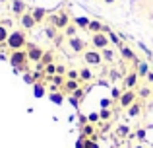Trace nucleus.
<instances>
[{"instance_id": "1", "label": "nucleus", "mask_w": 153, "mask_h": 148, "mask_svg": "<svg viewBox=\"0 0 153 148\" xmlns=\"http://www.w3.org/2000/svg\"><path fill=\"white\" fill-rule=\"evenodd\" d=\"M8 62L14 66L16 72H29V59H27V51H25V49L10 51Z\"/></svg>"}, {"instance_id": "2", "label": "nucleus", "mask_w": 153, "mask_h": 148, "mask_svg": "<svg viewBox=\"0 0 153 148\" xmlns=\"http://www.w3.org/2000/svg\"><path fill=\"white\" fill-rule=\"evenodd\" d=\"M6 47L10 51H19V49H25L27 47V35L23 29H12L10 35H8V41Z\"/></svg>"}, {"instance_id": "3", "label": "nucleus", "mask_w": 153, "mask_h": 148, "mask_svg": "<svg viewBox=\"0 0 153 148\" xmlns=\"http://www.w3.org/2000/svg\"><path fill=\"white\" fill-rule=\"evenodd\" d=\"M47 22H49V26H54L58 31H64L72 23V18H70V14H68V12L58 10V12H54V14L47 16Z\"/></svg>"}, {"instance_id": "4", "label": "nucleus", "mask_w": 153, "mask_h": 148, "mask_svg": "<svg viewBox=\"0 0 153 148\" xmlns=\"http://www.w3.org/2000/svg\"><path fill=\"white\" fill-rule=\"evenodd\" d=\"M83 61H85L87 66H99V65H103L101 51H97V49H85V51H83Z\"/></svg>"}, {"instance_id": "5", "label": "nucleus", "mask_w": 153, "mask_h": 148, "mask_svg": "<svg viewBox=\"0 0 153 148\" xmlns=\"http://www.w3.org/2000/svg\"><path fill=\"white\" fill-rule=\"evenodd\" d=\"M91 45H93V49L103 51V49H107V47L111 45V39H108L107 33L99 31V33H93V35H91Z\"/></svg>"}, {"instance_id": "6", "label": "nucleus", "mask_w": 153, "mask_h": 148, "mask_svg": "<svg viewBox=\"0 0 153 148\" xmlns=\"http://www.w3.org/2000/svg\"><path fill=\"white\" fill-rule=\"evenodd\" d=\"M136 101H138V94H136L134 90H122V95H120V99H118V105L122 107V109H128V107Z\"/></svg>"}, {"instance_id": "7", "label": "nucleus", "mask_w": 153, "mask_h": 148, "mask_svg": "<svg viewBox=\"0 0 153 148\" xmlns=\"http://www.w3.org/2000/svg\"><path fill=\"white\" fill-rule=\"evenodd\" d=\"M25 51H27V59H29V62H35V65H37V62H41L43 53H45V51H43L39 45H33V43H27Z\"/></svg>"}, {"instance_id": "8", "label": "nucleus", "mask_w": 153, "mask_h": 148, "mask_svg": "<svg viewBox=\"0 0 153 148\" xmlns=\"http://www.w3.org/2000/svg\"><path fill=\"white\" fill-rule=\"evenodd\" d=\"M138 82H140V76L136 70H132V72H128L126 76H124V80H122V90H134L136 86H138Z\"/></svg>"}, {"instance_id": "9", "label": "nucleus", "mask_w": 153, "mask_h": 148, "mask_svg": "<svg viewBox=\"0 0 153 148\" xmlns=\"http://www.w3.org/2000/svg\"><path fill=\"white\" fill-rule=\"evenodd\" d=\"M19 23H22V27L25 31H29V29H33L35 26H37V22H35V18H33V14H31L29 10L25 12L23 16H19Z\"/></svg>"}, {"instance_id": "10", "label": "nucleus", "mask_w": 153, "mask_h": 148, "mask_svg": "<svg viewBox=\"0 0 153 148\" xmlns=\"http://www.w3.org/2000/svg\"><path fill=\"white\" fill-rule=\"evenodd\" d=\"M79 86H82V82H79V80H68L66 78V82H64L62 88H60V92H62L64 95H72Z\"/></svg>"}, {"instance_id": "11", "label": "nucleus", "mask_w": 153, "mask_h": 148, "mask_svg": "<svg viewBox=\"0 0 153 148\" xmlns=\"http://www.w3.org/2000/svg\"><path fill=\"white\" fill-rule=\"evenodd\" d=\"M68 45H70V49L74 51V53H83V51H85V41L79 39L78 35H76V37H68Z\"/></svg>"}, {"instance_id": "12", "label": "nucleus", "mask_w": 153, "mask_h": 148, "mask_svg": "<svg viewBox=\"0 0 153 148\" xmlns=\"http://www.w3.org/2000/svg\"><path fill=\"white\" fill-rule=\"evenodd\" d=\"M12 12L16 16H23L27 12V4L23 0H12Z\"/></svg>"}, {"instance_id": "13", "label": "nucleus", "mask_w": 153, "mask_h": 148, "mask_svg": "<svg viewBox=\"0 0 153 148\" xmlns=\"http://www.w3.org/2000/svg\"><path fill=\"white\" fill-rule=\"evenodd\" d=\"M120 55H122V59H126V61L138 62V59H136V53H134V51H132L128 45H120Z\"/></svg>"}, {"instance_id": "14", "label": "nucleus", "mask_w": 153, "mask_h": 148, "mask_svg": "<svg viewBox=\"0 0 153 148\" xmlns=\"http://www.w3.org/2000/svg\"><path fill=\"white\" fill-rule=\"evenodd\" d=\"M31 14H33V18H35V22H37V23H41V22H45V20H47V10H45V8H33Z\"/></svg>"}, {"instance_id": "15", "label": "nucleus", "mask_w": 153, "mask_h": 148, "mask_svg": "<svg viewBox=\"0 0 153 148\" xmlns=\"http://www.w3.org/2000/svg\"><path fill=\"white\" fill-rule=\"evenodd\" d=\"M93 78V72H91L89 66H83V68H79V82H89V80Z\"/></svg>"}, {"instance_id": "16", "label": "nucleus", "mask_w": 153, "mask_h": 148, "mask_svg": "<svg viewBox=\"0 0 153 148\" xmlns=\"http://www.w3.org/2000/svg\"><path fill=\"white\" fill-rule=\"evenodd\" d=\"M126 113H128V117H138V115L142 113V103H140V101L132 103V105L126 109Z\"/></svg>"}, {"instance_id": "17", "label": "nucleus", "mask_w": 153, "mask_h": 148, "mask_svg": "<svg viewBox=\"0 0 153 148\" xmlns=\"http://www.w3.org/2000/svg\"><path fill=\"white\" fill-rule=\"evenodd\" d=\"M89 22H91V20H89V18H85V16H78V18L72 20V23H76V26H78V29H79V27H82V29H87Z\"/></svg>"}, {"instance_id": "18", "label": "nucleus", "mask_w": 153, "mask_h": 148, "mask_svg": "<svg viewBox=\"0 0 153 148\" xmlns=\"http://www.w3.org/2000/svg\"><path fill=\"white\" fill-rule=\"evenodd\" d=\"M47 82L54 84L56 88H62V86H64V82H66V76H60V74H54V76H49V78H47Z\"/></svg>"}, {"instance_id": "19", "label": "nucleus", "mask_w": 153, "mask_h": 148, "mask_svg": "<svg viewBox=\"0 0 153 148\" xmlns=\"http://www.w3.org/2000/svg\"><path fill=\"white\" fill-rule=\"evenodd\" d=\"M136 72H138L140 78H146L147 72H149V65H147L146 61H142V62H138V68H136Z\"/></svg>"}, {"instance_id": "20", "label": "nucleus", "mask_w": 153, "mask_h": 148, "mask_svg": "<svg viewBox=\"0 0 153 148\" xmlns=\"http://www.w3.org/2000/svg\"><path fill=\"white\" fill-rule=\"evenodd\" d=\"M87 31H91V33H99V31H103V23L99 22V20H91L89 26H87Z\"/></svg>"}, {"instance_id": "21", "label": "nucleus", "mask_w": 153, "mask_h": 148, "mask_svg": "<svg viewBox=\"0 0 153 148\" xmlns=\"http://www.w3.org/2000/svg\"><path fill=\"white\" fill-rule=\"evenodd\" d=\"M49 99L52 103H56V105H60V103H64V94H62V92H51Z\"/></svg>"}, {"instance_id": "22", "label": "nucleus", "mask_w": 153, "mask_h": 148, "mask_svg": "<svg viewBox=\"0 0 153 148\" xmlns=\"http://www.w3.org/2000/svg\"><path fill=\"white\" fill-rule=\"evenodd\" d=\"M93 134H95V125L87 123V125H83V127H82V137H85V138H91Z\"/></svg>"}, {"instance_id": "23", "label": "nucleus", "mask_w": 153, "mask_h": 148, "mask_svg": "<svg viewBox=\"0 0 153 148\" xmlns=\"http://www.w3.org/2000/svg\"><path fill=\"white\" fill-rule=\"evenodd\" d=\"M8 35H10V29H8V27L4 26L2 22H0V45H6Z\"/></svg>"}, {"instance_id": "24", "label": "nucleus", "mask_w": 153, "mask_h": 148, "mask_svg": "<svg viewBox=\"0 0 153 148\" xmlns=\"http://www.w3.org/2000/svg\"><path fill=\"white\" fill-rule=\"evenodd\" d=\"M128 134H130V127L128 125H118L116 127V137L118 138H126Z\"/></svg>"}, {"instance_id": "25", "label": "nucleus", "mask_w": 153, "mask_h": 148, "mask_svg": "<svg viewBox=\"0 0 153 148\" xmlns=\"http://www.w3.org/2000/svg\"><path fill=\"white\" fill-rule=\"evenodd\" d=\"M101 57H103V62H112V59H114V53H112L111 47H107V49L101 51Z\"/></svg>"}, {"instance_id": "26", "label": "nucleus", "mask_w": 153, "mask_h": 148, "mask_svg": "<svg viewBox=\"0 0 153 148\" xmlns=\"http://www.w3.org/2000/svg\"><path fill=\"white\" fill-rule=\"evenodd\" d=\"M51 62H54V55H52V51H45V53H43V59H41V65L47 66V65H51Z\"/></svg>"}, {"instance_id": "27", "label": "nucleus", "mask_w": 153, "mask_h": 148, "mask_svg": "<svg viewBox=\"0 0 153 148\" xmlns=\"http://www.w3.org/2000/svg\"><path fill=\"white\" fill-rule=\"evenodd\" d=\"M33 92H35V95H37V98H43V95H45V84L35 82L33 84Z\"/></svg>"}, {"instance_id": "28", "label": "nucleus", "mask_w": 153, "mask_h": 148, "mask_svg": "<svg viewBox=\"0 0 153 148\" xmlns=\"http://www.w3.org/2000/svg\"><path fill=\"white\" fill-rule=\"evenodd\" d=\"M45 33H47V37H49V39H52V41H54V39L58 37V29H56L54 26H47Z\"/></svg>"}, {"instance_id": "29", "label": "nucleus", "mask_w": 153, "mask_h": 148, "mask_svg": "<svg viewBox=\"0 0 153 148\" xmlns=\"http://www.w3.org/2000/svg\"><path fill=\"white\" fill-rule=\"evenodd\" d=\"M76 33H78V26H76V23H70V26L64 29V35H66V37H76Z\"/></svg>"}, {"instance_id": "30", "label": "nucleus", "mask_w": 153, "mask_h": 148, "mask_svg": "<svg viewBox=\"0 0 153 148\" xmlns=\"http://www.w3.org/2000/svg\"><path fill=\"white\" fill-rule=\"evenodd\" d=\"M43 72H45V78H49V76H54V74H56V62H51V65H47Z\"/></svg>"}, {"instance_id": "31", "label": "nucleus", "mask_w": 153, "mask_h": 148, "mask_svg": "<svg viewBox=\"0 0 153 148\" xmlns=\"http://www.w3.org/2000/svg\"><path fill=\"white\" fill-rule=\"evenodd\" d=\"M99 115H101V121H111V117H112V109H111V107H103Z\"/></svg>"}, {"instance_id": "32", "label": "nucleus", "mask_w": 153, "mask_h": 148, "mask_svg": "<svg viewBox=\"0 0 153 148\" xmlns=\"http://www.w3.org/2000/svg\"><path fill=\"white\" fill-rule=\"evenodd\" d=\"M138 95H140V98H142V99H147V98H149V95H153V92H151V88H147V86H143V88H142V90H140V92H138Z\"/></svg>"}, {"instance_id": "33", "label": "nucleus", "mask_w": 153, "mask_h": 148, "mask_svg": "<svg viewBox=\"0 0 153 148\" xmlns=\"http://www.w3.org/2000/svg\"><path fill=\"white\" fill-rule=\"evenodd\" d=\"M107 35H108V39H111V43H114V45H118V47L122 45V41H120V35H116L114 31H108Z\"/></svg>"}, {"instance_id": "34", "label": "nucleus", "mask_w": 153, "mask_h": 148, "mask_svg": "<svg viewBox=\"0 0 153 148\" xmlns=\"http://www.w3.org/2000/svg\"><path fill=\"white\" fill-rule=\"evenodd\" d=\"M87 121H89L91 125H95V123H101V115H99V113H89V115H87Z\"/></svg>"}, {"instance_id": "35", "label": "nucleus", "mask_w": 153, "mask_h": 148, "mask_svg": "<svg viewBox=\"0 0 153 148\" xmlns=\"http://www.w3.org/2000/svg\"><path fill=\"white\" fill-rule=\"evenodd\" d=\"M66 78L68 80H79V70H68Z\"/></svg>"}, {"instance_id": "36", "label": "nucleus", "mask_w": 153, "mask_h": 148, "mask_svg": "<svg viewBox=\"0 0 153 148\" xmlns=\"http://www.w3.org/2000/svg\"><path fill=\"white\" fill-rule=\"evenodd\" d=\"M120 95H122V90H118V88H114V90L111 92V98H112V99H116V101L120 99Z\"/></svg>"}, {"instance_id": "37", "label": "nucleus", "mask_w": 153, "mask_h": 148, "mask_svg": "<svg viewBox=\"0 0 153 148\" xmlns=\"http://www.w3.org/2000/svg\"><path fill=\"white\" fill-rule=\"evenodd\" d=\"M66 72H68V68L64 65H56V74H60V76H66Z\"/></svg>"}, {"instance_id": "38", "label": "nucleus", "mask_w": 153, "mask_h": 148, "mask_svg": "<svg viewBox=\"0 0 153 148\" xmlns=\"http://www.w3.org/2000/svg\"><path fill=\"white\" fill-rule=\"evenodd\" d=\"M23 80H25L27 84H35V78H33V74H31V72H25V74H23Z\"/></svg>"}, {"instance_id": "39", "label": "nucleus", "mask_w": 153, "mask_h": 148, "mask_svg": "<svg viewBox=\"0 0 153 148\" xmlns=\"http://www.w3.org/2000/svg\"><path fill=\"white\" fill-rule=\"evenodd\" d=\"M72 95H74L76 99H82V98H83V88L79 86V88H78V90H76V92H74V94H72Z\"/></svg>"}, {"instance_id": "40", "label": "nucleus", "mask_w": 153, "mask_h": 148, "mask_svg": "<svg viewBox=\"0 0 153 148\" xmlns=\"http://www.w3.org/2000/svg\"><path fill=\"white\" fill-rule=\"evenodd\" d=\"M68 99H70V103H72V105H74V107H78V105H79V99H76L74 95H70V98H68Z\"/></svg>"}, {"instance_id": "41", "label": "nucleus", "mask_w": 153, "mask_h": 148, "mask_svg": "<svg viewBox=\"0 0 153 148\" xmlns=\"http://www.w3.org/2000/svg\"><path fill=\"white\" fill-rule=\"evenodd\" d=\"M138 138H140V140H143V138H146V131L140 129V131H138Z\"/></svg>"}, {"instance_id": "42", "label": "nucleus", "mask_w": 153, "mask_h": 148, "mask_svg": "<svg viewBox=\"0 0 153 148\" xmlns=\"http://www.w3.org/2000/svg\"><path fill=\"white\" fill-rule=\"evenodd\" d=\"M146 80H147V82H151V84H153V72H147V76H146Z\"/></svg>"}, {"instance_id": "43", "label": "nucleus", "mask_w": 153, "mask_h": 148, "mask_svg": "<svg viewBox=\"0 0 153 148\" xmlns=\"http://www.w3.org/2000/svg\"><path fill=\"white\" fill-rule=\"evenodd\" d=\"M108 105H111V101H108V99H103V101H101V107H108Z\"/></svg>"}, {"instance_id": "44", "label": "nucleus", "mask_w": 153, "mask_h": 148, "mask_svg": "<svg viewBox=\"0 0 153 148\" xmlns=\"http://www.w3.org/2000/svg\"><path fill=\"white\" fill-rule=\"evenodd\" d=\"M105 2H107V4H114L116 0H105Z\"/></svg>"}, {"instance_id": "45", "label": "nucleus", "mask_w": 153, "mask_h": 148, "mask_svg": "<svg viewBox=\"0 0 153 148\" xmlns=\"http://www.w3.org/2000/svg\"><path fill=\"white\" fill-rule=\"evenodd\" d=\"M6 2H10V0H0V4H6Z\"/></svg>"}, {"instance_id": "46", "label": "nucleus", "mask_w": 153, "mask_h": 148, "mask_svg": "<svg viewBox=\"0 0 153 148\" xmlns=\"http://www.w3.org/2000/svg\"><path fill=\"white\" fill-rule=\"evenodd\" d=\"M136 148H143V146H136Z\"/></svg>"}, {"instance_id": "47", "label": "nucleus", "mask_w": 153, "mask_h": 148, "mask_svg": "<svg viewBox=\"0 0 153 148\" xmlns=\"http://www.w3.org/2000/svg\"><path fill=\"white\" fill-rule=\"evenodd\" d=\"M151 92H153V88H151Z\"/></svg>"}]
</instances>
